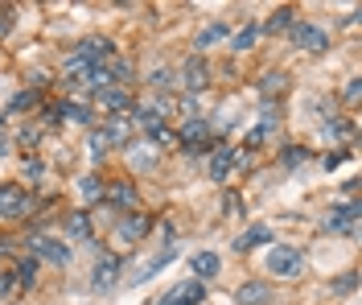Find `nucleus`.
<instances>
[{
  "mask_svg": "<svg viewBox=\"0 0 362 305\" xmlns=\"http://www.w3.org/2000/svg\"><path fill=\"white\" fill-rule=\"evenodd\" d=\"M33 211V198L25 194L21 186H0V219H25V214Z\"/></svg>",
  "mask_w": 362,
  "mask_h": 305,
  "instance_id": "nucleus-1",
  "label": "nucleus"
},
{
  "mask_svg": "<svg viewBox=\"0 0 362 305\" xmlns=\"http://www.w3.org/2000/svg\"><path fill=\"white\" fill-rule=\"evenodd\" d=\"M300 268H305L300 248H272L268 252V272L272 277H296Z\"/></svg>",
  "mask_w": 362,
  "mask_h": 305,
  "instance_id": "nucleus-2",
  "label": "nucleus"
},
{
  "mask_svg": "<svg viewBox=\"0 0 362 305\" xmlns=\"http://www.w3.org/2000/svg\"><path fill=\"white\" fill-rule=\"evenodd\" d=\"M112 42L107 38H87V42H78V50L70 54V58H78L83 67H107L112 62Z\"/></svg>",
  "mask_w": 362,
  "mask_h": 305,
  "instance_id": "nucleus-3",
  "label": "nucleus"
},
{
  "mask_svg": "<svg viewBox=\"0 0 362 305\" xmlns=\"http://www.w3.org/2000/svg\"><path fill=\"white\" fill-rule=\"evenodd\" d=\"M33 260H49V264H70V248L54 235H33Z\"/></svg>",
  "mask_w": 362,
  "mask_h": 305,
  "instance_id": "nucleus-4",
  "label": "nucleus"
},
{
  "mask_svg": "<svg viewBox=\"0 0 362 305\" xmlns=\"http://www.w3.org/2000/svg\"><path fill=\"white\" fill-rule=\"evenodd\" d=\"M202 297H206L202 281H181V284H173V289L160 297V305H202Z\"/></svg>",
  "mask_w": 362,
  "mask_h": 305,
  "instance_id": "nucleus-5",
  "label": "nucleus"
},
{
  "mask_svg": "<svg viewBox=\"0 0 362 305\" xmlns=\"http://www.w3.org/2000/svg\"><path fill=\"white\" fill-rule=\"evenodd\" d=\"M206 83H210V67H206L202 54H194V58L181 67V87H185V91H206Z\"/></svg>",
  "mask_w": 362,
  "mask_h": 305,
  "instance_id": "nucleus-6",
  "label": "nucleus"
},
{
  "mask_svg": "<svg viewBox=\"0 0 362 305\" xmlns=\"http://www.w3.org/2000/svg\"><path fill=\"white\" fill-rule=\"evenodd\" d=\"M321 227H325V231H334V235H350L354 227H358V207H354V202H346V207H338V211H329Z\"/></svg>",
  "mask_w": 362,
  "mask_h": 305,
  "instance_id": "nucleus-7",
  "label": "nucleus"
},
{
  "mask_svg": "<svg viewBox=\"0 0 362 305\" xmlns=\"http://www.w3.org/2000/svg\"><path fill=\"white\" fill-rule=\"evenodd\" d=\"M293 42L305 50V54H325V50H329V38H325L317 25H293Z\"/></svg>",
  "mask_w": 362,
  "mask_h": 305,
  "instance_id": "nucleus-8",
  "label": "nucleus"
},
{
  "mask_svg": "<svg viewBox=\"0 0 362 305\" xmlns=\"http://www.w3.org/2000/svg\"><path fill=\"white\" fill-rule=\"evenodd\" d=\"M153 231V214H124L119 219V243H140Z\"/></svg>",
  "mask_w": 362,
  "mask_h": 305,
  "instance_id": "nucleus-9",
  "label": "nucleus"
},
{
  "mask_svg": "<svg viewBox=\"0 0 362 305\" xmlns=\"http://www.w3.org/2000/svg\"><path fill=\"white\" fill-rule=\"evenodd\" d=\"M206 141H210V124H206V120H198V116L189 120V124L181 128V137H177V144H185L189 153H202Z\"/></svg>",
  "mask_w": 362,
  "mask_h": 305,
  "instance_id": "nucleus-10",
  "label": "nucleus"
},
{
  "mask_svg": "<svg viewBox=\"0 0 362 305\" xmlns=\"http://www.w3.org/2000/svg\"><path fill=\"white\" fill-rule=\"evenodd\" d=\"M119 277V256H99L95 260V272H90V284L99 289V293H107Z\"/></svg>",
  "mask_w": 362,
  "mask_h": 305,
  "instance_id": "nucleus-11",
  "label": "nucleus"
},
{
  "mask_svg": "<svg viewBox=\"0 0 362 305\" xmlns=\"http://www.w3.org/2000/svg\"><path fill=\"white\" fill-rule=\"evenodd\" d=\"M239 165V149H230V144H218L214 149V157H210V178L214 182H226V173Z\"/></svg>",
  "mask_w": 362,
  "mask_h": 305,
  "instance_id": "nucleus-12",
  "label": "nucleus"
},
{
  "mask_svg": "<svg viewBox=\"0 0 362 305\" xmlns=\"http://www.w3.org/2000/svg\"><path fill=\"white\" fill-rule=\"evenodd\" d=\"M99 132L107 137V144H128L132 141V116H124V112L119 116H107V124Z\"/></svg>",
  "mask_w": 362,
  "mask_h": 305,
  "instance_id": "nucleus-13",
  "label": "nucleus"
},
{
  "mask_svg": "<svg viewBox=\"0 0 362 305\" xmlns=\"http://www.w3.org/2000/svg\"><path fill=\"white\" fill-rule=\"evenodd\" d=\"M268 297H272L268 281H247L235 289V305H268Z\"/></svg>",
  "mask_w": 362,
  "mask_h": 305,
  "instance_id": "nucleus-14",
  "label": "nucleus"
},
{
  "mask_svg": "<svg viewBox=\"0 0 362 305\" xmlns=\"http://www.w3.org/2000/svg\"><path fill=\"white\" fill-rule=\"evenodd\" d=\"M107 202H112L115 211H132L136 207V186L124 182V178H115L112 186H107Z\"/></svg>",
  "mask_w": 362,
  "mask_h": 305,
  "instance_id": "nucleus-15",
  "label": "nucleus"
},
{
  "mask_svg": "<svg viewBox=\"0 0 362 305\" xmlns=\"http://www.w3.org/2000/svg\"><path fill=\"white\" fill-rule=\"evenodd\" d=\"M259 243H272V231L259 223V227H247V231L235 239V252H251V248H259Z\"/></svg>",
  "mask_w": 362,
  "mask_h": 305,
  "instance_id": "nucleus-16",
  "label": "nucleus"
},
{
  "mask_svg": "<svg viewBox=\"0 0 362 305\" xmlns=\"http://www.w3.org/2000/svg\"><path fill=\"white\" fill-rule=\"evenodd\" d=\"M169 260H177V248H169V243H165L157 256H153L148 264H144V268H140V272H136V281H148V277H157V272L165 268V264H169Z\"/></svg>",
  "mask_w": 362,
  "mask_h": 305,
  "instance_id": "nucleus-17",
  "label": "nucleus"
},
{
  "mask_svg": "<svg viewBox=\"0 0 362 305\" xmlns=\"http://www.w3.org/2000/svg\"><path fill=\"white\" fill-rule=\"evenodd\" d=\"M128 103H132V99H128L124 87H107V91H99V108H107V112H115V116H119Z\"/></svg>",
  "mask_w": 362,
  "mask_h": 305,
  "instance_id": "nucleus-18",
  "label": "nucleus"
},
{
  "mask_svg": "<svg viewBox=\"0 0 362 305\" xmlns=\"http://www.w3.org/2000/svg\"><path fill=\"white\" fill-rule=\"evenodd\" d=\"M66 235L70 239H90V214L87 211H70L66 214Z\"/></svg>",
  "mask_w": 362,
  "mask_h": 305,
  "instance_id": "nucleus-19",
  "label": "nucleus"
},
{
  "mask_svg": "<svg viewBox=\"0 0 362 305\" xmlns=\"http://www.w3.org/2000/svg\"><path fill=\"white\" fill-rule=\"evenodd\" d=\"M13 277H17V289H33V284H37V260L25 256L21 264H17V272H13Z\"/></svg>",
  "mask_w": 362,
  "mask_h": 305,
  "instance_id": "nucleus-20",
  "label": "nucleus"
},
{
  "mask_svg": "<svg viewBox=\"0 0 362 305\" xmlns=\"http://www.w3.org/2000/svg\"><path fill=\"white\" fill-rule=\"evenodd\" d=\"M194 272H198L202 284H206L214 272H218V256H214V252H198V256H194Z\"/></svg>",
  "mask_w": 362,
  "mask_h": 305,
  "instance_id": "nucleus-21",
  "label": "nucleus"
},
{
  "mask_svg": "<svg viewBox=\"0 0 362 305\" xmlns=\"http://www.w3.org/2000/svg\"><path fill=\"white\" fill-rule=\"evenodd\" d=\"M58 116L74 120V124H90V120H95V116H90V108H83V103H70V99H66V103H58Z\"/></svg>",
  "mask_w": 362,
  "mask_h": 305,
  "instance_id": "nucleus-22",
  "label": "nucleus"
},
{
  "mask_svg": "<svg viewBox=\"0 0 362 305\" xmlns=\"http://www.w3.org/2000/svg\"><path fill=\"white\" fill-rule=\"evenodd\" d=\"M284 87H288V79H284L280 71H272V74L259 79V95H272V99H276V95H284Z\"/></svg>",
  "mask_w": 362,
  "mask_h": 305,
  "instance_id": "nucleus-23",
  "label": "nucleus"
},
{
  "mask_svg": "<svg viewBox=\"0 0 362 305\" xmlns=\"http://www.w3.org/2000/svg\"><path fill=\"white\" fill-rule=\"evenodd\" d=\"M293 25V8H276L268 17V25H259V33H280V29H288Z\"/></svg>",
  "mask_w": 362,
  "mask_h": 305,
  "instance_id": "nucleus-24",
  "label": "nucleus"
},
{
  "mask_svg": "<svg viewBox=\"0 0 362 305\" xmlns=\"http://www.w3.org/2000/svg\"><path fill=\"white\" fill-rule=\"evenodd\" d=\"M223 38H226V25H206L202 33H198V50L214 46V42H223Z\"/></svg>",
  "mask_w": 362,
  "mask_h": 305,
  "instance_id": "nucleus-25",
  "label": "nucleus"
},
{
  "mask_svg": "<svg viewBox=\"0 0 362 305\" xmlns=\"http://www.w3.org/2000/svg\"><path fill=\"white\" fill-rule=\"evenodd\" d=\"M255 38H259V25H243V29L235 33V50H251Z\"/></svg>",
  "mask_w": 362,
  "mask_h": 305,
  "instance_id": "nucleus-26",
  "label": "nucleus"
},
{
  "mask_svg": "<svg viewBox=\"0 0 362 305\" xmlns=\"http://www.w3.org/2000/svg\"><path fill=\"white\" fill-rule=\"evenodd\" d=\"M280 161L288 165V169H296V165H305V161H309V149H296V144H288V149H284V157H280Z\"/></svg>",
  "mask_w": 362,
  "mask_h": 305,
  "instance_id": "nucleus-27",
  "label": "nucleus"
},
{
  "mask_svg": "<svg viewBox=\"0 0 362 305\" xmlns=\"http://www.w3.org/2000/svg\"><path fill=\"white\" fill-rule=\"evenodd\" d=\"M325 132H329V137H350L354 124H350V120H325Z\"/></svg>",
  "mask_w": 362,
  "mask_h": 305,
  "instance_id": "nucleus-28",
  "label": "nucleus"
},
{
  "mask_svg": "<svg viewBox=\"0 0 362 305\" xmlns=\"http://www.w3.org/2000/svg\"><path fill=\"white\" fill-rule=\"evenodd\" d=\"M37 103V91H21L13 103H8V112H25V108H33Z\"/></svg>",
  "mask_w": 362,
  "mask_h": 305,
  "instance_id": "nucleus-29",
  "label": "nucleus"
},
{
  "mask_svg": "<svg viewBox=\"0 0 362 305\" xmlns=\"http://www.w3.org/2000/svg\"><path fill=\"white\" fill-rule=\"evenodd\" d=\"M169 83H173V71H165V67H160V71H153V79H148V87H157V91H165Z\"/></svg>",
  "mask_w": 362,
  "mask_h": 305,
  "instance_id": "nucleus-30",
  "label": "nucleus"
},
{
  "mask_svg": "<svg viewBox=\"0 0 362 305\" xmlns=\"http://www.w3.org/2000/svg\"><path fill=\"white\" fill-rule=\"evenodd\" d=\"M78 186H83V194H87V198H103V186H99V178H95V173H90V178H83Z\"/></svg>",
  "mask_w": 362,
  "mask_h": 305,
  "instance_id": "nucleus-31",
  "label": "nucleus"
},
{
  "mask_svg": "<svg viewBox=\"0 0 362 305\" xmlns=\"http://www.w3.org/2000/svg\"><path fill=\"white\" fill-rule=\"evenodd\" d=\"M107 149H112V144H107V137H103V132L95 128V132H90V153H95V157H103Z\"/></svg>",
  "mask_w": 362,
  "mask_h": 305,
  "instance_id": "nucleus-32",
  "label": "nucleus"
},
{
  "mask_svg": "<svg viewBox=\"0 0 362 305\" xmlns=\"http://www.w3.org/2000/svg\"><path fill=\"white\" fill-rule=\"evenodd\" d=\"M223 211L226 214H243V198H239V194H223Z\"/></svg>",
  "mask_w": 362,
  "mask_h": 305,
  "instance_id": "nucleus-33",
  "label": "nucleus"
},
{
  "mask_svg": "<svg viewBox=\"0 0 362 305\" xmlns=\"http://www.w3.org/2000/svg\"><path fill=\"white\" fill-rule=\"evenodd\" d=\"M153 141H157L160 149H173V144H177V132H169V128H157V132H153Z\"/></svg>",
  "mask_w": 362,
  "mask_h": 305,
  "instance_id": "nucleus-34",
  "label": "nucleus"
},
{
  "mask_svg": "<svg viewBox=\"0 0 362 305\" xmlns=\"http://www.w3.org/2000/svg\"><path fill=\"white\" fill-rule=\"evenodd\" d=\"M17 293V277L13 272H0V297H13Z\"/></svg>",
  "mask_w": 362,
  "mask_h": 305,
  "instance_id": "nucleus-35",
  "label": "nucleus"
},
{
  "mask_svg": "<svg viewBox=\"0 0 362 305\" xmlns=\"http://www.w3.org/2000/svg\"><path fill=\"white\" fill-rule=\"evenodd\" d=\"M354 289H358V277H354V272H346V277L338 281V293H354Z\"/></svg>",
  "mask_w": 362,
  "mask_h": 305,
  "instance_id": "nucleus-36",
  "label": "nucleus"
},
{
  "mask_svg": "<svg viewBox=\"0 0 362 305\" xmlns=\"http://www.w3.org/2000/svg\"><path fill=\"white\" fill-rule=\"evenodd\" d=\"M95 219H103V223H115V207H112V202H99Z\"/></svg>",
  "mask_w": 362,
  "mask_h": 305,
  "instance_id": "nucleus-37",
  "label": "nucleus"
},
{
  "mask_svg": "<svg viewBox=\"0 0 362 305\" xmlns=\"http://www.w3.org/2000/svg\"><path fill=\"white\" fill-rule=\"evenodd\" d=\"M268 141V128H251V137H247V149H255V144H264Z\"/></svg>",
  "mask_w": 362,
  "mask_h": 305,
  "instance_id": "nucleus-38",
  "label": "nucleus"
},
{
  "mask_svg": "<svg viewBox=\"0 0 362 305\" xmlns=\"http://www.w3.org/2000/svg\"><path fill=\"white\" fill-rule=\"evenodd\" d=\"M25 178H42V161H37V157L25 161Z\"/></svg>",
  "mask_w": 362,
  "mask_h": 305,
  "instance_id": "nucleus-39",
  "label": "nucleus"
},
{
  "mask_svg": "<svg viewBox=\"0 0 362 305\" xmlns=\"http://www.w3.org/2000/svg\"><path fill=\"white\" fill-rule=\"evenodd\" d=\"M358 95H362V83H358V79H350V87H346V99H350V103H358Z\"/></svg>",
  "mask_w": 362,
  "mask_h": 305,
  "instance_id": "nucleus-40",
  "label": "nucleus"
},
{
  "mask_svg": "<svg viewBox=\"0 0 362 305\" xmlns=\"http://www.w3.org/2000/svg\"><path fill=\"white\" fill-rule=\"evenodd\" d=\"M346 157H350V153H346V149H341V153H329V157H325V169H338V165L346 161Z\"/></svg>",
  "mask_w": 362,
  "mask_h": 305,
  "instance_id": "nucleus-41",
  "label": "nucleus"
},
{
  "mask_svg": "<svg viewBox=\"0 0 362 305\" xmlns=\"http://www.w3.org/2000/svg\"><path fill=\"white\" fill-rule=\"evenodd\" d=\"M13 29V8H0V33H8Z\"/></svg>",
  "mask_w": 362,
  "mask_h": 305,
  "instance_id": "nucleus-42",
  "label": "nucleus"
},
{
  "mask_svg": "<svg viewBox=\"0 0 362 305\" xmlns=\"http://www.w3.org/2000/svg\"><path fill=\"white\" fill-rule=\"evenodd\" d=\"M4 153H8V141H4V137H0V157H4Z\"/></svg>",
  "mask_w": 362,
  "mask_h": 305,
  "instance_id": "nucleus-43",
  "label": "nucleus"
},
{
  "mask_svg": "<svg viewBox=\"0 0 362 305\" xmlns=\"http://www.w3.org/2000/svg\"><path fill=\"white\" fill-rule=\"evenodd\" d=\"M0 128H4V116H0Z\"/></svg>",
  "mask_w": 362,
  "mask_h": 305,
  "instance_id": "nucleus-44",
  "label": "nucleus"
}]
</instances>
